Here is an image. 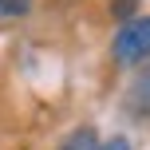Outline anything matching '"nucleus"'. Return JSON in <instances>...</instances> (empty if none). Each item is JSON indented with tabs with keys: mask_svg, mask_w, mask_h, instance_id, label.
Returning <instances> with one entry per match:
<instances>
[{
	"mask_svg": "<svg viewBox=\"0 0 150 150\" xmlns=\"http://www.w3.org/2000/svg\"><path fill=\"white\" fill-rule=\"evenodd\" d=\"M115 59L122 63V67H130V63H142L150 55V16H134V20H127L119 28V36H115L111 44Z\"/></svg>",
	"mask_w": 150,
	"mask_h": 150,
	"instance_id": "nucleus-1",
	"label": "nucleus"
},
{
	"mask_svg": "<svg viewBox=\"0 0 150 150\" xmlns=\"http://www.w3.org/2000/svg\"><path fill=\"white\" fill-rule=\"evenodd\" d=\"M99 146H103V142L95 138V130H87V127H83V130H75V134H71L59 150H99Z\"/></svg>",
	"mask_w": 150,
	"mask_h": 150,
	"instance_id": "nucleus-2",
	"label": "nucleus"
},
{
	"mask_svg": "<svg viewBox=\"0 0 150 150\" xmlns=\"http://www.w3.org/2000/svg\"><path fill=\"white\" fill-rule=\"evenodd\" d=\"M32 0H0V16H28Z\"/></svg>",
	"mask_w": 150,
	"mask_h": 150,
	"instance_id": "nucleus-3",
	"label": "nucleus"
},
{
	"mask_svg": "<svg viewBox=\"0 0 150 150\" xmlns=\"http://www.w3.org/2000/svg\"><path fill=\"white\" fill-rule=\"evenodd\" d=\"M138 95H142V99H134V103H138V115H150V75L138 79Z\"/></svg>",
	"mask_w": 150,
	"mask_h": 150,
	"instance_id": "nucleus-4",
	"label": "nucleus"
},
{
	"mask_svg": "<svg viewBox=\"0 0 150 150\" xmlns=\"http://www.w3.org/2000/svg\"><path fill=\"white\" fill-rule=\"evenodd\" d=\"M134 4L138 0H115V16H119V20H130V16H134Z\"/></svg>",
	"mask_w": 150,
	"mask_h": 150,
	"instance_id": "nucleus-5",
	"label": "nucleus"
},
{
	"mask_svg": "<svg viewBox=\"0 0 150 150\" xmlns=\"http://www.w3.org/2000/svg\"><path fill=\"white\" fill-rule=\"evenodd\" d=\"M99 150H130V142H127V138H111V142H103Z\"/></svg>",
	"mask_w": 150,
	"mask_h": 150,
	"instance_id": "nucleus-6",
	"label": "nucleus"
}]
</instances>
